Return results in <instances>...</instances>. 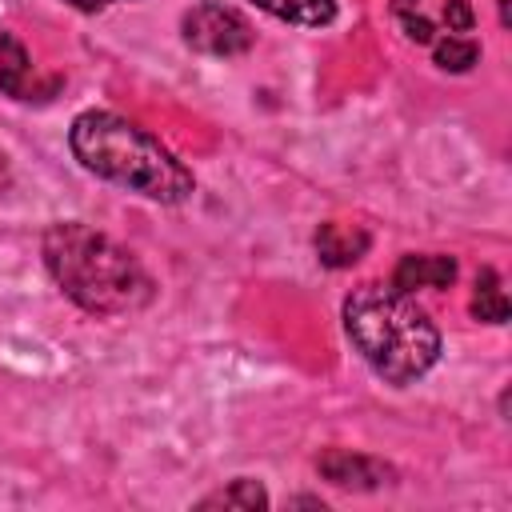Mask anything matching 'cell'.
Here are the masks:
<instances>
[{
    "label": "cell",
    "instance_id": "cell-13",
    "mask_svg": "<svg viewBox=\"0 0 512 512\" xmlns=\"http://www.w3.org/2000/svg\"><path fill=\"white\" fill-rule=\"evenodd\" d=\"M444 20H448L452 32H472V24H476L468 0H448V4H444Z\"/></svg>",
    "mask_w": 512,
    "mask_h": 512
},
{
    "label": "cell",
    "instance_id": "cell-14",
    "mask_svg": "<svg viewBox=\"0 0 512 512\" xmlns=\"http://www.w3.org/2000/svg\"><path fill=\"white\" fill-rule=\"evenodd\" d=\"M400 24H404V32H408V40H416V44H432V40H436V32H432V24H428L424 16H412V12H400Z\"/></svg>",
    "mask_w": 512,
    "mask_h": 512
},
{
    "label": "cell",
    "instance_id": "cell-1",
    "mask_svg": "<svg viewBox=\"0 0 512 512\" xmlns=\"http://www.w3.org/2000/svg\"><path fill=\"white\" fill-rule=\"evenodd\" d=\"M44 264L52 280L92 316H128L152 300V276L112 236L64 220L44 232Z\"/></svg>",
    "mask_w": 512,
    "mask_h": 512
},
{
    "label": "cell",
    "instance_id": "cell-7",
    "mask_svg": "<svg viewBox=\"0 0 512 512\" xmlns=\"http://www.w3.org/2000/svg\"><path fill=\"white\" fill-rule=\"evenodd\" d=\"M456 280V260L452 256H436V252H424V256H400V264L392 268V288L400 292H416V288H448Z\"/></svg>",
    "mask_w": 512,
    "mask_h": 512
},
{
    "label": "cell",
    "instance_id": "cell-3",
    "mask_svg": "<svg viewBox=\"0 0 512 512\" xmlns=\"http://www.w3.org/2000/svg\"><path fill=\"white\" fill-rule=\"evenodd\" d=\"M344 332L376 376L388 384L420 380L440 356V332L428 312L400 288L364 284L344 300Z\"/></svg>",
    "mask_w": 512,
    "mask_h": 512
},
{
    "label": "cell",
    "instance_id": "cell-8",
    "mask_svg": "<svg viewBox=\"0 0 512 512\" xmlns=\"http://www.w3.org/2000/svg\"><path fill=\"white\" fill-rule=\"evenodd\" d=\"M28 80H32L28 48L12 32H0V92L12 100H40L36 84H28Z\"/></svg>",
    "mask_w": 512,
    "mask_h": 512
},
{
    "label": "cell",
    "instance_id": "cell-5",
    "mask_svg": "<svg viewBox=\"0 0 512 512\" xmlns=\"http://www.w3.org/2000/svg\"><path fill=\"white\" fill-rule=\"evenodd\" d=\"M316 472L336 484V488H352V492H372L380 484H392V468L376 456H364V452H348V448H328L316 456Z\"/></svg>",
    "mask_w": 512,
    "mask_h": 512
},
{
    "label": "cell",
    "instance_id": "cell-9",
    "mask_svg": "<svg viewBox=\"0 0 512 512\" xmlns=\"http://www.w3.org/2000/svg\"><path fill=\"white\" fill-rule=\"evenodd\" d=\"M276 20L300 24V28H324L336 20V0H252Z\"/></svg>",
    "mask_w": 512,
    "mask_h": 512
},
{
    "label": "cell",
    "instance_id": "cell-6",
    "mask_svg": "<svg viewBox=\"0 0 512 512\" xmlns=\"http://www.w3.org/2000/svg\"><path fill=\"white\" fill-rule=\"evenodd\" d=\"M368 252V232L360 224H340L328 220L316 228V256L328 268H352L360 256Z\"/></svg>",
    "mask_w": 512,
    "mask_h": 512
},
{
    "label": "cell",
    "instance_id": "cell-10",
    "mask_svg": "<svg viewBox=\"0 0 512 512\" xmlns=\"http://www.w3.org/2000/svg\"><path fill=\"white\" fill-rule=\"evenodd\" d=\"M472 316L484 324H504L508 320V300L500 288V276L492 268H484L476 276V292H472Z\"/></svg>",
    "mask_w": 512,
    "mask_h": 512
},
{
    "label": "cell",
    "instance_id": "cell-15",
    "mask_svg": "<svg viewBox=\"0 0 512 512\" xmlns=\"http://www.w3.org/2000/svg\"><path fill=\"white\" fill-rule=\"evenodd\" d=\"M72 8H80V12H100V8H108V4H120V0H68Z\"/></svg>",
    "mask_w": 512,
    "mask_h": 512
},
{
    "label": "cell",
    "instance_id": "cell-4",
    "mask_svg": "<svg viewBox=\"0 0 512 512\" xmlns=\"http://www.w3.org/2000/svg\"><path fill=\"white\" fill-rule=\"evenodd\" d=\"M180 28H184V44L196 48V52H204V56H240L256 40L248 16L236 12V8H228V4H216V0L192 4L184 12Z\"/></svg>",
    "mask_w": 512,
    "mask_h": 512
},
{
    "label": "cell",
    "instance_id": "cell-12",
    "mask_svg": "<svg viewBox=\"0 0 512 512\" xmlns=\"http://www.w3.org/2000/svg\"><path fill=\"white\" fill-rule=\"evenodd\" d=\"M480 60V48L464 36H448V40H436V64L444 72H468L472 64Z\"/></svg>",
    "mask_w": 512,
    "mask_h": 512
},
{
    "label": "cell",
    "instance_id": "cell-11",
    "mask_svg": "<svg viewBox=\"0 0 512 512\" xmlns=\"http://www.w3.org/2000/svg\"><path fill=\"white\" fill-rule=\"evenodd\" d=\"M196 508H248V512H252V508H268V492H264L256 480L240 476V480H232L228 488L204 496Z\"/></svg>",
    "mask_w": 512,
    "mask_h": 512
},
{
    "label": "cell",
    "instance_id": "cell-2",
    "mask_svg": "<svg viewBox=\"0 0 512 512\" xmlns=\"http://www.w3.org/2000/svg\"><path fill=\"white\" fill-rule=\"evenodd\" d=\"M72 156L96 172L100 180H112L136 196L160 200V204H184L196 192L192 172L136 120L116 112H80L68 132Z\"/></svg>",
    "mask_w": 512,
    "mask_h": 512
}]
</instances>
